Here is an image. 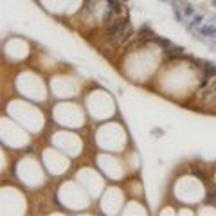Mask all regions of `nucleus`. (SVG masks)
Masks as SVG:
<instances>
[{"label":"nucleus","mask_w":216,"mask_h":216,"mask_svg":"<svg viewBox=\"0 0 216 216\" xmlns=\"http://www.w3.org/2000/svg\"><path fill=\"white\" fill-rule=\"evenodd\" d=\"M106 27H108V43H110V45L124 40L126 34H128V31H130V24H128L126 18L115 20V22H112L110 25H106Z\"/></svg>","instance_id":"1"},{"label":"nucleus","mask_w":216,"mask_h":216,"mask_svg":"<svg viewBox=\"0 0 216 216\" xmlns=\"http://www.w3.org/2000/svg\"><path fill=\"white\" fill-rule=\"evenodd\" d=\"M202 36H207V34H211V36H216V27L214 25H203V27H200V31H198Z\"/></svg>","instance_id":"2"},{"label":"nucleus","mask_w":216,"mask_h":216,"mask_svg":"<svg viewBox=\"0 0 216 216\" xmlns=\"http://www.w3.org/2000/svg\"><path fill=\"white\" fill-rule=\"evenodd\" d=\"M202 22H203V16H195V20H193V24H191V27H193V25H200Z\"/></svg>","instance_id":"3"}]
</instances>
